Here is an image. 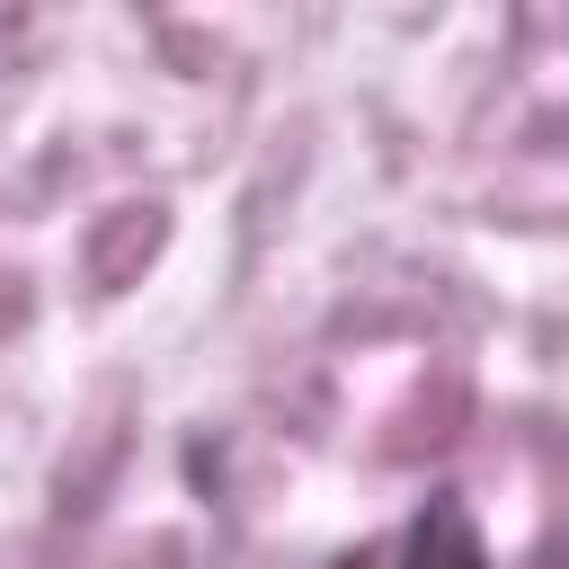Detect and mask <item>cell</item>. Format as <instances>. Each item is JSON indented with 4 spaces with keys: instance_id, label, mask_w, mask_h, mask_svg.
<instances>
[{
    "instance_id": "cell-1",
    "label": "cell",
    "mask_w": 569,
    "mask_h": 569,
    "mask_svg": "<svg viewBox=\"0 0 569 569\" xmlns=\"http://www.w3.org/2000/svg\"><path fill=\"white\" fill-rule=\"evenodd\" d=\"M409 569H489L462 498H427V516L409 525Z\"/></svg>"
}]
</instances>
